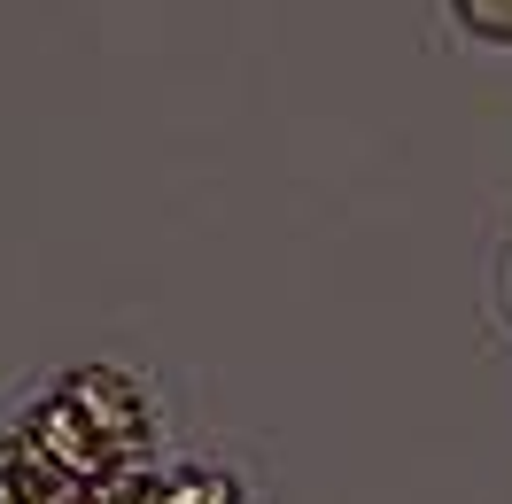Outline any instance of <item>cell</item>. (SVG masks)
Instances as JSON below:
<instances>
[{
    "label": "cell",
    "instance_id": "6da1fadb",
    "mask_svg": "<svg viewBox=\"0 0 512 504\" xmlns=\"http://www.w3.org/2000/svg\"><path fill=\"white\" fill-rule=\"evenodd\" d=\"M458 16H466L481 39H512V0H458Z\"/></svg>",
    "mask_w": 512,
    "mask_h": 504
}]
</instances>
